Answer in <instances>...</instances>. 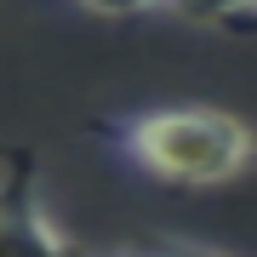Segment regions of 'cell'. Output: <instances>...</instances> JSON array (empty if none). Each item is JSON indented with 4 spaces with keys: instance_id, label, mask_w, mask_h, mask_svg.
<instances>
[{
    "instance_id": "1",
    "label": "cell",
    "mask_w": 257,
    "mask_h": 257,
    "mask_svg": "<svg viewBox=\"0 0 257 257\" xmlns=\"http://www.w3.org/2000/svg\"><path fill=\"white\" fill-rule=\"evenodd\" d=\"M103 143L126 166H138L155 183L177 189H217L246 172L251 160V132L229 109L206 103H177V109H138L103 126Z\"/></svg>"
},
{
    "instance_id": "2",
    "label": "cell",
    "mask_w": 257,
    "mask_h": 257,
    "mask_svg": "<svg viewBox=\"0 0 257 257\" xmlns=\"http://www.w3.org/2000/svg\"><path fill=\"white\" fill-rule=\"evenodd\" d=\"M0 257H80L40 200V172L29 155H12L0 172Z\"/></svg>"
},
{
    "instance_id": "3",
    "label": "cell",
    "mask_w": 257,
    "mask_h": 257,
    "mask_svg": "<svg viewBox=\"0 0 257 257\" xmlns=\"http://www.w3.org/2000/svg\"><path fill=\"white\" fill-rule=\"evenodd\" d=\"M257 0H160V12H172V18L183 23H246Z\"/></svg>"
},
{
    "instance_id": "4",
    "label": "cell",
    "mask_w": 257,
    "mask_h": 257,
    "mask_svg": "<svg viewBox=\"0 0 257 257\" xmlns=\"http://www.w3.org/2000/svg\"><path fill=\"white\" fill-rule=\"evenodd\" d=\"M103 257H229V251H211V246H177V240H166V246H114Z\"/></svg>"
},
{
    "instance_id": "5",
    "label": "cell",
    "mask_w": 257,
    "mask_h": 257,
    "mask_svg": "<svg viewBox=\"0 0 257 257\" xmlns=\"http://www.w3.org/2000/svg\"><path fill=\"white\" fill-rule=\"evenodd\" d=\"M92 18H143V12H160V0H74Z\"/></svg>"
}]
</instances>
